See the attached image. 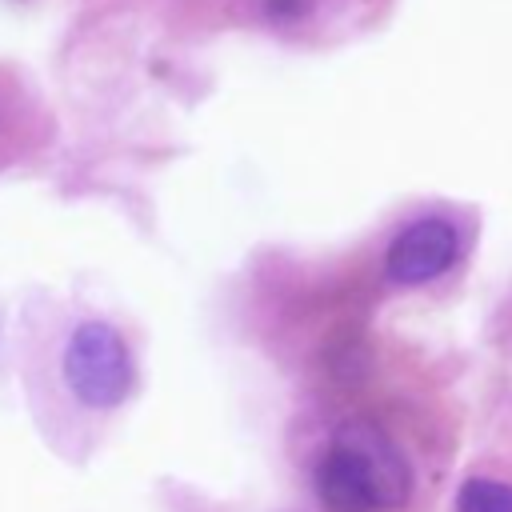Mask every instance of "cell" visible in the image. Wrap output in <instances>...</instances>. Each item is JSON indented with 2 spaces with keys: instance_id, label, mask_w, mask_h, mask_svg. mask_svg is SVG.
Instances as JSON below:
<instances>
[{
  "instance_id": "6da1fadb",
  "label": "cell",
  "mask_w": 512,
  "mask_h": 512,
  "mask_svg": "<svg viewBox=\"0 0 512 512\" xmlns=\"http://www.w3.org/2000/svg\"><path fill=\"white\" fill-rule=\"evenodd\" d=\"M64 384L68 392L96 412L120 408L136 388V364L128 340L108 320H84L64 344Z\"/></svg>"
},
{
  "instance_id": "7a4b0ae2",
  "label": "cell",
  "mask_w": 512,
  "mask_h": 512,
  "mask_svg": "<svg viewBox=\"0 0 512 512\" xmlns=\"http://www.w3.org/2000/svg\"><path fill=\"white\" fill-rule=\"evenodd\" d=\"M460 256V236L452 220L444 216H424L412 220L396 232V240L384 252V272L392 284H424L448 272Z\"/></svg>"
},
{
  "instance_id": "3957f363",
  "label": "cell",
  "mask_w": 512,
  "mask_h": 512,
  "mask_svg": "<svg viewBox=\"0 0 512 512\" xmlns=\"http://www.w3.org/2000/svg\"><path fill=\"white\" fill-rule=\"evenodd\" d=\"M332 440L344 444L364 464L368 480L376 484V496H380L384 512H396V508L408 504V496H412V468H408L404 452L372 420H344Z\"/></svg>"
},
{
  "instance_id": "277c9868",
  "label": "cell",
  "mask_w": 512,
  "mask_h": 512,
  "mask_svg": "<svg viewBox=\"0 0 512 512\" xmlns=\"http://www.w3.org/2000/svg\"><path fill=\"white\" fill-rule=\"evenodd\" d=\"M312 484H316V496L328 512H384L380 496H376V484L368 480L364 464L336 440L320 456Z\"/></svg>"
},
{
  "instance_id": "5b68a950",
  "label": "cell",
  "mask_w": 512,
  "mask_h": 512,
  "mask_svg": "<svg viewBox=\"0 0 512 512\" xmlns=\"http://www.w3.org/2000/svg\"><path fill=\"white\" fill-rule=\"evenodd\" d=\"M456 512H512V484L500 480H464L456 492Z\"/></svg>"
},
{
  "instance_id": "8992f818",
  "label": "cell",
  "mask_w": 512,
  "mask_h": 512,
  "mask_svg": "<svg viewBox=\"0 0 512 512\" xmlns=\"http://www.w3.org/2000/svg\"><path fill=\"white\" fill-rule=\"evenodd\" d=\"M308 8H312V0H264V16L276 24H296Z\"/></svg>"
}]
</instances>
